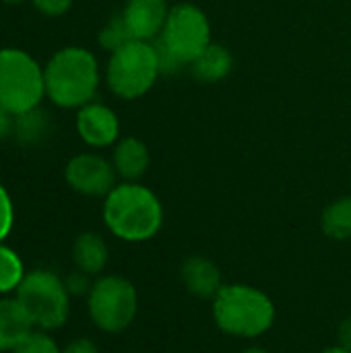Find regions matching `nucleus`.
<instances>
[{"mask_svg": "<svg viewBox=\"0 0 351 353\" xmlns=\"http://www.w3.org/2000/svg\"><path fill=\"white\" fill-rule=\"evenodd\" d=\"M101 219L114 238L143 244L161 232L166 209L157 192L143 182H118L103 199Z\"/></svg>", "mask_w": 351, "mask_h": 353, "instance_id": "obj_1", "label": "nucleus"}, {"mask_svg": "<svg viewBox=\"0 0 351 353\" xmlns=\"http://www.w3.org/2000/svg\"><path fill=\"white\" fill-rule=\"evenodd\" d=\"M46 97L62 110H79L91 103L101 85L97 56L83 46L58 50L43 66Z\"/></svg>", "mask_w": 351, "mask_h": 353, "instance_id": "obj_2", "label": "nucleus"}, {"mask_svg": "<svg viewBox=\"0 0 351 353\" xmlns=\"http://www.w3.org/2000/svg\"><path fill=\"white\" fill-rule=\"evenodd\" d=\"M215 327L236 339H259L267 335L277 319L275 302L248 283H223L211 300Z\"/></svg>", "mask_w": 351, "mask_h": 353, "instance_id": "obj_3", "label": "nucleus"}, {"mask_svg": "<svg viewBox=\"0 0 351 353\" xmlns=\"http://www.w3.org/2000/svg\"><path fill=\"white\" fill-rule=\"evenodd\" d=\"M213 43V29L207 12L194 2L172 4L161 35L155 39L161 72L174 74L190 66Z\"/></svg>", "mask_w": 351, "mask_h": 353, "instance_id": "obj_4", "label": "nucleus"}, {"mask_svg": "<svg viewBox=\"0 0 351 353\" xmlns=\"http://www.w3.org/2000/svg\"><path fill=\"white\" fill-rule=\"evenodd\" d=\"M161 62L155 41L130 39L118 50L110 52L103 81L112 95L124 101L145 97L161 77Z\"/></svg>", "mask_w": 351, "mask_h": 353, "instance_id": "obj_5", "label": "nucleus"}, {"mask_svg": "<svg viewBox=\"0 0 351 353\" xmlns=\"http://www.w3.org/2000/svg\"><path fill=\"white\" fill-rule=\"evenodd\" d=\"M14 298L27 312L35 329L56 331L62 329L70 316V294L66 290L64 277L48 269L27 271Z\"/></svg>", "mask_w": 351, "mask_h": 353, "instance_id": "obj_6", "label": "nucleus"}, {"mask_svg": "<svg viewBox=\"0 0 351 353\" xmlns=\"http://www.w3.org/2000/svg\"><path fill=\"white\" fill-rule=\"evenodd\" d=\"M46 97L43 66L21 48L0 50V108L21 116L41 105Z\"/></svg>", "mask_w": 351, "mask_h": 353, "instance_id": "obj_7", "label": "nucleus"}, {"mask_svg": "<svg viewBox=\"0 0 351 353\" xmlns=\"http://www.w3.org/2000/svg\"><path fill=\"white\" fill-rule=\"evenodd\" d=\"M87 312L91 323L108 335H120L132 327L139 314L137 285L116 273H103L93 279L87 296Z\"/></svg>", "mask_w": 351, "mask_h": 353, "instance_id": "obj_8", "label": "nucleus"}, {"mask_svg": "<svg viewBox=\"0 0 351 353\" xmlns=\"http://www.w3.org/2000/svg\"><path fill=\"white\" fill-rule=\"evenodd\" d=\"M64 180L81 196L106 199L118 184V174L112 165V159L95 151H85L68 159L64 168Z\"/></svg>", "mask_w": 351, "mask_h": 353, "instance_id": "obj_9", "label": "nucleus"}, {"mask_svg": "<svg viewBox=\"0 0 351 353\" xmlns=\"http://www.w3.org/2000/svg\"><path fill=\"white\" fill-rule=\"evenodd\" d=\"M74 126L79 139L91 149H108L120 141L118 114L110 105L95 99L77 110Z\"/></svg>", "mask_w": 351, "mask_h": 353, "instance_id": "obj_10", "label": "nucleus"}, {"mask_svg": "<svg viewBox=\"0 0 351 353\" xmlns=\"http://www.w3.org/2000/svg\"><path fill=\"white\" fill-rule=\"evenodd\" d=\"M170 8L168 0H126L120 17L132 39L155 41L163 31Z\"/></svg>", "mask_w": 351, "mask_h": 353, "instance_id": "obj_11", "label": "nucleus"}, {"mask_svg": "<svg viewBox=\"0 0 351 353\" xmlns=\"http://www.w3.org/2000/svg\"><path fill=\"white\" fill-rule=\"evenodd\" d=\"M180 281L184 290L199 300H213L223 288L221 269L207 256L190 254L180 265Z\"/></svg>", "mask_w": 351, "mask_h": 353, "instance_id": "obj_12", "label": "nucleus"}, {"mask_svg": "<svg viewBox=\"0 0 351 353\" xmlns=\"http://www.w3.org/2000/svg\"><path fill=\"white\" fill-rule=\"evenodd\" d=\"M112 165L122 182H141L151 168V151L139 137H120L112 147Z\"/></svg>", "mask_w": 351, "mask_h": 353, "instance_id": "obj_13", "label": "nucleus"}, {"mask_svg": "<svg viewBox=\"0 0 351 353\" xmlns=\"http://www.w3.org/2000/svg\"><path fill=\"white\" fill-rule=\"evenodd\" d=\"M72 263L74 269L87 273L89 277L103 275L110 263V246L106 238L97 232H83L72 242Z\"/></svg>", "mask_w": 351, "mask_h": 353, "instance_id": "obj_14", "label": "nucleus"}, {"mask_svg": "<svg viewBox=\"0 0 351 353\" xmlns=\"http://www.w3.org/2000/svg\"><path fill=\"white\" fill-rule=\"evenodd\" d=\"M190 74L194 81L203 85H215L228 79L234 70V54L228 46L213 41L190 66Z\"/></svg>", "mask_w": 351, "mask_h": 353, "instance_id": "obj_15", "label": "nucleus"}, {"mask_svg": "<svg viewBox=\"0 0 351 353\" xmlns=\"http://www.w3.org/2000/svg\"><path fill=\"white\" fill-rule=\"evenodd\" d=\"M35 327L17 298H0V352H12Z\"/></svg>", "mask_w": 351, "mask_h": 353, "instance_id": "obj_16", "label": "nucleus"}, {"mask_svg": "<svg viewBox=\"0 0 351 353\" xmlns=\"http://www.w3.org/2000/svg\"><path fill=\"white\" fill-rule=\"evenodd\" d=\"M321 230L329 240H351V194L331 201L321 213Z\"/></svg>", "mask_w": 351, "mask_h": 353, "instance_id": "obj_17", "label": "nucleus"}, {"mask_svg": "<svg viewBox=\"0 0 351 353\" xmlns=\"http://www.w3.org/2000/svg\"><path fill=\"white\" fill-rule=\"evenodd\" d=\"M50 132V114L41 108H35L31 112H25L21 116H14V128L12 134L23 145H37L41 143Z\"/></svg>", "mask_w": 351, "mask_h": 353, "instance_id": "obj_18", "label": "nucleus"}, {"mask_svg": "<svg viewBox=\"0 0 351 353\" xmlns=\"http://www.w3.org/2000/svg\"><path fill=\"white\" fill-rule=\"evenodd\" d=\"M25 275L27 271L23 267L21 256L2 242L0 244V296L14 294Z\"/></svg>", "mask_w": 351, "mask_h": 353, "instance_id": "obj_19", "label": "nucleus"}, {"mask_svg": "<svg viewBox=\"0 0 351 353\" xmlns=\"http://www.w3.org/2000/svg\"><path fill=\"white\" fill-rule=\"evenodd\" d=\"M132 37H130V33H128V29H126V25H124V21H122V17L120 14H114L101 29H99V33H97V41H99V46L110 54V52H114V50H118L120 46H124L126 41H130Z\"/></svg>", "mask_w": 351, "mask_h": 353, "instance_id": "obj_20", "label": "nucleus"}, {"mask_svg": "<svg viewBox=\"0 0 351 353\" xmlns=\"http://www.w3.org/2000/svg\"><path fill=\"white\" fill-rule=\"evenodd\" d=\"M12 353H62V347L50 335V331L33 329L25 335V339L12 350Z\"/></svg>", "mask_w": 351, "mask_h": 353, "instance_id": "obj_21", "label": "nucleus"}, {"mask_svg": "<svg viewBox=\"0 0 351 353\" xmlns=\"http://www.w3.org/2000/svg\"><path fill=\"white\" fill-rule=\"evenodd\" d=\"M14 225V205L8 190L0 184V244L10 236Z\"/></svg>", "mask_w": 351, "mask_h": 353, "instance_id": "obj_22", "label": "nucleus"}, {"mask_svg": "<svg viewBox=\"0 0 351 353\" xmlns=\"http://www.w3.org/2000/svg\"><path fill=\"white\" fill-rule=\"evenodd\" d=\"M64 283H66V290H68V294L74 298H87L89 296V292H91V285H93V277H89L87 273H83V271H79V269H74L72 273H68L66 277H64Z\"/></svg>", "mask_w": 351, "mask_h": 353, "instance_id": "obj_23", "label": "nucleus"}, {"mask_svg": "<svg viewBox=\"0 0 351 353\" xmlns=\"http://www.w3.org/2000/svg\"><path fill=\"white\" fill-rule=\"evenodd\" d=\"M31 2L46 17H62L70 10L74 0H31Z\"/></svg>", "mask_w": 351, "mask_h": 353, "instance_id": "obj_24", "label": "nucleus"}, {"mask_svg": "<svg viewBox=\"0 0 351 353\" xmlns=\"http://www.w3.org/2000/svg\"><path fill=\"white\" fill-rule=\"evenodd\" d=\"M62 353H99V347H97L91 339L79 337V339L70 341L68 345H64V347H62Z\"/></svg>", "mask_w": 351, "mask_h": 353, "instance_id": "obj_25", "label": "nucleus"}, {"mask_svg": "<svg viewBox=\"0 0 351 353\" xmlns=\"http://www.w3.org/2000/svg\"><path fill=\"white\" fill-rule=\"evenodd\" d=\"M337 343L351 350V314L345 316L341 323H339V329H337Z\"/></svg>", "mask_w": 351, "mask_h": 353, "instance_id": "obj_26", "label": "nucleus"}, {"mask_svg": "<svg viewBox=\"0 0 351 353\" xmlns=\"http://www.w3.org/2000/svg\"><path fill=\"white\" fill-rule=\"evenodd\" d=\"M12 128H14V116L8 114L4 108H0V141L10 137L12 134Z\"/></svg>", "mask_w": 351, "mask_h": 353, "instance_id": "obj_27", "label": "nucleus"}, {"mask_svg": "<svg viewBox=\"0 0 351 353\" xmlns=\"http://www.w3.org/2000/svg\"><path fill=\"white\" fill-rule=\"evenodd\" d=\"M321 353H351V350L348 347H343V345H339V343H335V345H331V347H327V350H323Z\"/></svg>", "mask_w": 351, "mask_h": 353, "instance_id": "obj_28", "label": "nucleus"}, {"mask_svg": "<svg viewBox=\"0 0 351 353\" xmlns=\"http://www.w3.org/2000/svg\"><path fill=\"white\" fill-rule=\"evenodd\" d=\"M242 353H271L267 347H261V345H250V347H246Z\"/></svg>", "mask_w": 351, "mask_h": 353, "instance_id": "obj_29", "label": "nucleus"}, {"mask_svg": "<svg viewBox=\"0 0 351 353\" xmlns=\"http://www.w3.org/2000/svg\"><path fill=\"white\" fill-rule=\"evenodd\" d=\"M0 2H4V4H21L23 0H0Z\"/></svg>", "mask_w": 351, "mask_h": 353, "instance_id": "obj_30", "label": "nucleus"}]
</instances>
